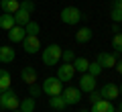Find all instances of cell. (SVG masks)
<instances>
[{"label":"cell","mask_w":122,"mask_h":112,"mask_svg":"<svg viewBox=\"0 0 122 112\" xmlns=\"http://www.w3.org/2000/svg\"><path fill=\"white\" fill-rule=\"evenodd\" d=\"M87 100H90L92 104H96L98 100H102V94H100V92H96V90H92V92H90V98H87Z\"/></svg>","instance_id":"obj_30"},{"label":"cell","mask_w":122,"mask_h":112,"mask_svg":"<svg viewBox=\"0 0 122 112\" xmlns=\"http://www.w3.org/2000/svg\"><path fill=\"white\" fill-rule=\"evenodd\" d=\"M10 112H20V110H18V108H16V110H10Z\"/></svg>","instance_id":"obj_34"},{"label":"cell","mask_w":122,"mask_h":112,"mask_svg":"<svg viewBox=\"0 0 122 112\" xmlns=\"http://www.w3.org/2000/svg\"><path fill=\"white\" fill-rule=\"evenodd\" d=\"M102 69H104V67H102L98 61H90V65H87V73H92L94 78H98V75H100Z\"/></svg>","instance_id":"obj_24"},{"label":"cell","mask_w":122,"mask_h":112,"mask_svg":"<svg viewBox=\"0 0 122 112\" xmlns=\"http://www.w3.org/2000/svg\"><path fill=\"white\" fill-rule=\"evenodd\" d=\"M92 37H94V33H92L90 27H81V29H77V33H75V41H77V43H87V41H92Z\"/></svg>","instance_id":"obj_16"},{"label":"cell","mask_w":122,"mask_h":112,"mask_svg":"<svg viewBox=\"0 0 122 112\" xmlns=\"http://www.w3.org/2000/svg\"><path fill=\"white\" fill-rule=\"evenodd\" d=\"M61 96L65 98V104H67V106H75V104H79V102H81V98H83V92L79 90V88L69 86V88H65V90L61 92Z\"/></svg>","instance_id":"obj_5"},{"label":"cell","mask_w":122,"mask_h":112,"mask_svg":"<svg viewBox=\"0 0 122 112\" xmlns=\"http://www.w3.org/2000/svg\"><path fill=\"white\" fill-rule=\"evenodd\" d=\"M61 59L65 61V63H73V59H75L73 49H65V51H61Z\"/></svg>","instance_id":"obj_27"},{"label":"cell","mask_w":122,"mask_h":112,"mask_svg":"<svg viewBox=\"0 0 122 112\" xmlns=\"http://www.w3.org/2000/svg\"><path fill=\"white\" fill-rule=\"evenodd\" d=\"M81 112H90V110H81Z\"/></svg>","instance_id":"obj_35"},{"label":"cell","mask_w":122,"mask_h":112,"mask_svg":"<svg viewBox=\"0 0 122 112\" xmlns=\"http://www.w3.org/2000/svg\"><path fill=\"white\" fill-rule=\"evenodd\" d=\"M10 82H12L10 71H8V69H4V67H0V94L10 88Z\"/></svg>","instance_id":"obj_19"},{"label":"cell","mask_w":122,"mask_h":112,"mask_svg":"<svg viewBox=\"0 0 122 112\" xmlns=\"http://www.w3.org/2000/svg\"><path fill=\"white\" fill-rule=\"evenodd\" d=\"M110 18H112L114 22H122V6H118V4H114V8H112V12H110Z\"/></svg>","instance_id":"obj_26"},{"label":"cell","mask_w":122,"mask_h":112,"mask_svg":"<svg viewBox=\"0 0 122 112\" xmlns=\"http://www.w3.org/2000/svg\"><path fill=\"white\" fill-rule=\"evenodd\" d=\"M41 94H43V88L41 86H37V84H30L29 86V96L30 98H39Z\"/></svg>","instance_id":"obj_28"},{"label":"cell","mask_w":122,"mask_h":112,"mask_svg":"<svg viewBox=\"0 0 122 112\" xmlns=\"http://www.w3.org/2000/svg\"><path fill=\"white\" fill-rule=\"evenodd\" d=\"M29 21H30V12H26L25 8H18L16 12H14V22H16V25L25 27Z\"/></svg>","instance_id":"obj_22"},{"label":"cell","mask_w":122,"mask_h":112,"mask_svg":"<svg viewBox=\"0 0 122 112\" xmlns=\"http://www.w3.org/2000/svg\"><path fill=\"white\" fill-rule=\"evenodd\" d=\"M79 90L90 94L92 90H96V78L92 75V73H81V78H79Z\"/></svg>","instance_id":"obj_9"},{"label":"cell","mask_w":122,"mask_h":112,"mask_svg":"<svg viewBox=\"0 0 122 112\" xmlns=\"http://www.w3.org/2000/svg\"><path fill=\"white\" fill-rule=\"evenodd\" d=\"M100 94H102V98L104 100H116L118 96H120V90H118V86L114 82H106L104 86H102V90H100Z\"/></svg>","instance_id":"obj_7"},{"label":"cell","mask_w":122,"mask_h":112,"mask_svg":"<svg viewBox=\"0 0 122 112\" xmlns=\"http://www.w3.org/2000/svg\"><path fill=\"white\" fill-rule=\"evenodd\" d=\"M114 67H116V71H118V73H120V75H122V59H118Z\"/></svg>","instance_id":"obj_31"},{"label":"cell","mask_w":122,"mask_h":112,"mask_svg":"<svg viewBox=\"0 0 122 112\" xmlns=\"http://www.w3.org/2000/svg\"><path fill=\"white\" fill-rule=\"evenodd\" d=\"M73 75H75V69H73L71 63H63V65L57 67V78H59L61 82H71Z\"/></svg>","instance_id":"obj_10"},{"label":"cell","mask_w":122,"mask_h":112,"mask_svg":"<svg viewBox=\"0 0 122 112\" xmlns=\"http://www.w3.org/2000/svg\"><path fill=\"white\" fill-rule=\"evenodd\" d=\"M71 65H73L75 73H86L87 71V65H90V59H86V57H75Z\"/></svg>","instance_id":"obj_21"},{"label":"cell","mask_w":122,"mask_h":112,"mask_svg":"<svg viewBox=\"0 0 122 112\" xmlns=\"http://www.w3.org/2000/svg\"><path fill=\"white\" fill-rule=\"evenodd\" d=\"M114 112H122V100H120V102H118V108H116V110H114Z\"/></svg>","instance_id":"obj_32"},{"label":"cell","mask_w":122,"mask_h":112,"mask_svg":"<svg viewBox=\"0 0 122 112\" xmlns=\"http://www.w3.org/2000/svg\"><path fill=\"white\" fill-rule=\"evenodd\" d=\"M20 8H25L26 12H30V14H33L37 6H35V2H33V0H20Z\"/></svg>","instance_id":"obj_29"},{"label":"cell","mask_w":122,"mask_h":112,"mask_svg":"<svg viewBox=\"0 0 122 112\" xmlns=\"http://www.w3.org/2000/svg\"><path fill=\"white\" fill-rule=\"evenodd\" d=\"M25 37H26V31H25V27H20V25H14L12 29L8 31V41L10 43H22Z\"/></svg>","instance_id":"obj_11"},{"label":"cell","mask_w":122,"mask_h":112,"mask_svg":"<svg viewBox=\"0 0 122 112\" xmlns=\"http://www.w3.org/2000/svg\"><path fill=\"white\" fill-rule=\"evenodd\" d=\"M43 94H47V96H57V94H61L63 92V82H61L59 78H47L43 82Z\"/></svg>","instance_id":"obj_4"},{"label":"cell","mask_w":122,"mask_h":112,"mask_svg":"<svg viewBox=\"0 0 122 112\" xmlns=\"http://www.w3.org/2000/svg\"><path fill=\"white\" fill-rule=\"evenodd\" d=\"M22 49H25V53H29V55H35V53H39V51H41L39 35H26L25 39H22Z\"/></svg>","instance_id":"obj_6"},{"label":"cell","mask_w":122,"mask_h":112,"mask_svg":"<svg viewBox=\"0 0 122 112\" xmlns=\"http://www.w3.org/2000/svg\"><path fill=\"white\" fill-rule=\"evenodd\" d=\"M116 110V106H114L110 100H98L96 104H92V108H90V112H114Z\"/></svg>","instance_id":"obj_13"},{"label":"cell","mask_w":122,"mask_h":112,"mask_svg":"<svg viewBox=\"0 0 122 112\" xmlns=\"http://www.w3.org/2000/svg\"><path fill=\"white\" fill-rule=\"evenodd\" d=\"M49 106H51L53 110H65L67 104H65V98H63V96L57 94V96H49Z\"/></svg>","instance_id":"obj_17"},{"label":"cell","mask_w":122,"mask_h":112,"mask_svg":"<svg viewBox=\"0 0 122 112\" xmlns=\"http://www.w3.org/2000/svg\"><path fill=\"white\" fill-rule=\"evenodd\" d=\"M61 51H63V49H61L57 43H51L49 47L43 49L41 59H43V63L47 65V67H53V65H57V63L61 61Z\"/></svg>","instance_id":"obj_1"},{"label":"cell","mask_w":122,"mask_h":112,"mask_svg":"<svg viewBox=\"0 0 122 112\" xmlns=\"http://www.w3.org/2000/svg\"><path fill=\"white\" fill-rule=\"evenodd\" d=\"M118 90H120V96H122V84H120V86H118Z\"/></svg>","instance_id":"obj_33"},{"label":"cell","mask_w":122,"mask_h":112,"mask_svg":"<svg viewBox=\"0 0 122 112\" xmlns=\"http://www.w3.org/2000/svg\"><path fill=\"white\" fill-rule=\"evenodd\" d=\"M37 98H22L20 100V104H18V110L20 112H35V108H37V102H35Z\"/></svg>","instance_id":"obj_20"},{"label":"cell","mask_w":122,"mask_h":112,"mask_svg":"<svg viewBox=\"0 0 122 112\" xmlns=\"http://www.w3.org/2000/svg\"><path fill=\"white\" fill-rule=\"evenodd\" d=\"M59 16H61V22H65V25H77L81 21V10L77 6H65Z\"/></svg>","instance_id":"obj_3"},{"label":"cell","mask_w":122,"mask_h":112,"mask_svg":"<svg viewBox=\"0 0 122 112\" xmlns=\"http://www.w3.org/2000/svg\"><path fill=\"white\" fill-rule=\"evenodd\" d=\"M96 61H98V63H100V65H102L104 69H108V67H114V65H116L118 57H116V53H108V51H102V53H98Z\"/></svg>","instance_id":"obj_8"},{"label":"cell","mask_w":122,"mask_h":112,"mask_svg":"<svg viewBox=\"0 0 122 112\" xmlns=\"http://www.w3.org/2000/svg\"><path fill=\"white\" fill-rule=\"evenodd\" d=\"M20 78L25 84H37V69L33 67V65H25V67L20 69Z\"/></svg>","instance_id":"obj_12"},{"label":"cell","mask_w":122,"mask_h":112,"mask_svg":"<svg viewBox=\"0 0 122 112\" xmlns=\"http://www.w3.org/2000/svg\"><path fill=\"white\" fill-rule=\"evenodd\" d=\"M16 53L10 45H0V63H12Z\"/></svg>","instance_id":"obj_14"},{"label":"cell","mask_w":122,"mask_h":112,"mask_svg":"<svg viewBox=\"0 0 122 112\" xmlns=\"http://www.w3.org/2000/svg\"><path fill=\"white\" fill-rule=\"evenodd\" d=\"M112 49H114V53H122V33H116L112 37Z\"/></svg>","instance_id":"obj_23"},{"label":"cell","mask_w":122,"mask_h":112,"mask_svg":"<svg viewBox=\"0 0 122 112\" xmlns=\"http://www.w3.org/2000/svg\"><path fill=\"white\" fill-rule=\"evenodd\" d=\"M18 104H20V98H18L16 92H12L10 88L0 94V108H4V110H16Z\"/></svg>","instance_id":"obj_2"},{"label":"cell","mask_w":122,"mask_h":112,"mask_svg":"<svg viewBox=\"0 0 122 112\" xmlns=\"http://www.w3.org/2000/svg\"><path fill=\"white\" fill-rule=\"evenodd\" d=\"M14 25H16V22H14V14H8V12L0 14V29L2 31H10Z\"/></svg>","instance_id":"obj_18"},{"label":"cell","mask_w":122,"mask_h":112,"mask_svg":"<svg viewBox=\"0 0 122 112\" xmlns=\"http://www.w3.org/2000/svg\"><path fill=\"white\" fill-rule=\"evenodd\" d=\"M25 31H26V35H39L41 27H39V22H35V21H29V22L25 25Z\"/></svg>","instance_id":"obj_25"},{"label":"cell","mask_w":122,"mask_h":112,"mask_svg":"<svg viewBox=\"0 0 122 112\" xmlns=\"http://www.w3.org/2000/svg\"><path fill=\"white\" fill-rule=\"evenodd\" d=\"M0 65H2V63H0Z\"/></svg>","instance_id":"obj_36"},{"label":"cell","mask_w":122,"mask_h":112,"mask_svg":"<svg viewBox=\"0 0 122 112\" xmlns=\"http://www.w3.org/2000/svg\"><path fill=\"white\" fill-rule=\"evenodd\" d=\"M0 8H2V12L14 14L20 8V0H0Z\"/></svg>","instance_id":"obj_15"}]
</instances>
